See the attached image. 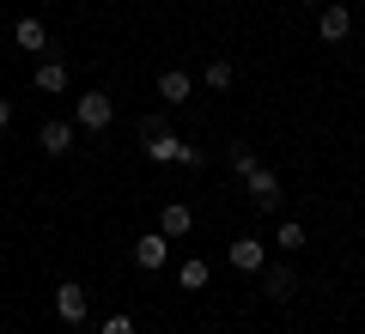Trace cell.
<instances>
[{
  "label": "cell",
  "instance_id": "obj_12",
  "mask_svg": "<svg viewBox=\"0 0 365 334\" xmlns=\"http://www.w3.org/2000/svg\"><path fill=\"white\" fill-rule=\"evenodd\" d=\"M262 292H268V298H280V304H287V298L299 292V280H292V268H268V280H262Z\"/></svg>",
  "mask_w": 365,
  "mask_h": 334
},
{
  "label": "cell",
  "instance_id": "obj_18",
  "mask_svg": "<svg viewBox=\"0 0 365 334\" xmlns=\"http://www.w3.org/2000/svg\"><path fill=\"white\" fill-rule=\"evenodd\" d=\"M98 334H134V316H128V310H116V316H110Z\"/></svg>",
  "mask_w": 365,
  "mask_h": 334
},
{
  "label": "cell",
  "instance_id": "obj_6",
  "mask_svg": "<svg viewBox=\"0 0 365 334\" xmlns=\"http://www.w3.org/2000/svg\"><path fill=\"white\" fill-rule=\"evenodd\" d=\"M134 261H140L146 273H158V268L170 261V237H165V231H146L140 244H134Z\"/></svg>",
  "mask_w": 365,
  "mask_h": 334
},
{
  "label": "cell",
  "instance_id": "obj_15",
  "mask_svg": "<svg viewBox=\"0 0 365 334\" xmlns=\"http://www.w3.org/2000/svg\"><path fill=\"white\" fill-rule=\"evenodd\" d=\"M274 244H280V249H304V225H299V219H287V225H280V237H274Z\"/></svg>",
  "mask_w": 365,
  "mask_h": 334
},
{
  "label": "cell",
  "instance_id": "obj_7",
  "mask_svg": "<svg viewBox=\"0 0 365 334\" xmlns=\"http://www.w3.org/2000/svg\"><path fill=\"white\" fill-rule=\"evenodd\" d=\"M232 268H237V273H262V268H268L262 237H237V244H232Z\"/></svg>",
  "mask_w": 365,
  "mask_h": 334
},
{
  "label": "cell",
  "instance_id": "obj_17",
  "mask_svg": "<svg viewBox=\"0 0 365 334\" xmlns=\"http://www.w3.org/2000/svg\"><path fill=\"white\" fill-rule=\"evenodd\" d=\"M207 85L213 91H232V61H207Z\"/></svg>",
  "mask_w": 365,
  "mask_h": 334
},
{
  "label": "cell",
  "instance_id": "obj_4",
  "mask_svg": "<svg viewBox=\"0 0 365 334\" xmlns=\"http://www.w3.org/2000/svg\"><path fill=\"white\" fill-rule=\"evenodd\" d=\"M244 189H250V201H256L262 213H274V207H280V177H274L268 165H256V170H250V177H244Z\"/></svg>",
  "mask_w": 365,
  "mask_h": 334
},
{
  "label": "cell",
  "instance_id": "obj_5",
  "mask_svg": "<svg viewBox=\"0 0 365 334\" xmlns=\"http://www.w3.org/2000/svg\"><path fill=\"white\" fill-rule=\"evenodd\" d=\"M55 316H61V322H86V286H79V280L55 286Z\"/></svg>",
  "mask_w": 365,
  "mask_h": 334
},
{
  "label": "cell",
  "instance_id": "obj_19",
  "mask_svg": "<svg viewBox=\"0 0 365 334\" xmlns=\"http://www.w3.org/2000/svg\"><path fill=\"white\" fill-rule=\"evenodd\" d=\"M13 128V98H0V134Z\"/></svg>",
  "mask_w": 365,
  "mask_h": 334
},
{
  "label": "cell",
  "instance_id": "obj_2",
  "mask_svg": "<svg viewBox=\"0 0 365 334\" xmlns=\"http://www.w3.org/2000/svg\"><path fill=\"white\" fill-rule=\"evenodd\" d=\"M110 122H116V103H110L104 91H86V98L73 103V128H86V134H104Z\"/></svg>",
  "mask_w": 365,
  "mask_h": 334
},
{
  "label": "cell",
  "instance_id": "obj_9",
  "mask_svg": "<svg viewBox=\"0 0 365 334\" xmlns=\"http://www.w3.org/2000/svg\"><path fill=\"white\" fill-rule=\"evenodd\" d=\"M158 231H165V237H189V231H195V213H189L182 201H165V213H158Z\"/></svg>",
  "mask_w": 365,
  "mask_h": 334
},
{
  "label": "cell",
  "instance_id": "obj_1",
  "mask_svg": "<svg viewBox=\"0 0 365 334\" xmlns=\"http://www.w3.org/2000/svg\"><path fill=\"white\" fill-rule=\"evenodd\" d=\"M146 158H153V165H189V170H201L207 165V152H201V146H182L177 134H146Z\"/></svg>",
  "mask_w": 365,
  "mask_h": 334
},
{
  "label": "cell",
  "instance_id": "obj_21",
  "mask_svg": "<svg viewBox=\"0 0 365 334\" xmlns=\"http://www.w3.org/2000/svg\"><path fill=\"white\" fill-rule=\"evenodd\" d=\"M79 334H98V328H79Z\"/></svg>",
  "mask_w": 365,
  "mask_h": 334
},
{
  "label": "cell",
  "instance_id": "obj_3",
  "mask_svg": "<svg viewBox=\"0 0 365 334\" xmlns=\"http://www.w3.org/2000/svg\"><path fill=\"white\" fill-rule=\"evenodd\" d=\"M347 31H353V13L341 6V0L317 6V37H323V43H347Z\"/></svg>",
  "mask_w": 365,
  "mask_h": 334
},
{
  "label": "cell",
  "instance_id": "obj_13",
  "mask_svg": "<svg viewBox=\"0 0 365 334\" xmlns=\"http://www.w3.org/2000/svg\"><path fill=\"white\" fill-rule=\"evenodd\" d=\"M37 91H43V98L67 91V67H61V61H43V67H37Z\"/></svg>",
  "mask_w": 365,
  "mask_h": 334
},
{
  "label": "cell",
  "instance_id": "obj_20",
  "mask_svg": "<svg viewBox=\"0 0 365 334\" xmlns=\"http://www.w3.org/2000/svg\"><path fill=\"white\" fill-rule=\"evenodd\" d=\"M299 6H323V0H299Z\"/></svg>",
  "mask_w": 365,
  "mask_h": 334
},
{
  "label": "cell",
  "instance_id": "obj_10",
  "mask_svg": "<svg viewBox=\"0 0 365 334\" xmlns=\"http://www.w3.org/2000/svg\"><path fill=\"white\" fill-rule=\"evenodd\" d=\"M189 91H195V79L182 73V67H165V73H158V98H165V103H182Z\"/></svg>",
  "mask_w": 365,
  "mask_h": 334
},
{
  "label": "cell",
  "instance_id": "obj_11",
  "mask_svg": "<svg viewBox=\"0 0 365 334\" xmlns=\"http://www.w3.org/2000/svg\"><path fill=\"white\" fill-rule=\"evenodd\" d=\"M13 37H19V49H31V55H43V49H49V31H43L37 19H19V25H13Z\"/></svg>",
  "mask_w": 365,
  "mask_h": 334
},
{
  "label": "cell",
  "instance_id": "obj_16",
  "mask_svg": "<svg viewBox=\"0 0 365 334\" xmlns=\"http://www.w3.org/2000/svg\"><path fill=\"white\" fill-rule=\"evenodd\" d=\"M256 165H262V158H256V146H232V170H237V177H250Z\"/></svg>",
  "mask_w": 365,
  "mask_h": 334
},
{
  "label": "cell",
  "instance_id": "obj_8",
  "mask_svg": "<svg viewBox=\"0 0 365 334\" xmlns=\"http://www.w3.org/2000/svg\"><path fill=\"white\" fill-rule=\"evenodd\" d=\"M37 146H43L49 158H67V152H73V122H43Z\"/></svg>",
  "mask_w": 365,
  "mask_h": 334
},
{
  "label": "cell",
  "instance_id": "obj_14",
  "mask_svg": "<svg viewBox=\"0 0 365 334\" xmlns=\"http://www.w3.org/2000/svg\"><path fill=\"white\" fill-rule=\"evenodd\" d=\"M207 280H213V268H207V261H182V292H201Z\"/></svg>",
  "mask_w": 365,
  "mask_h": 334
}]
</instances>
